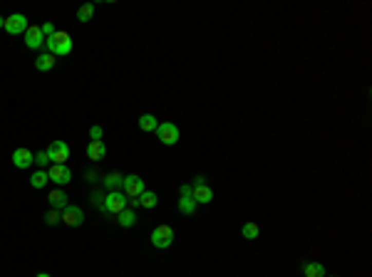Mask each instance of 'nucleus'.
Wrapping results in <instances>:
<instances>
[{"label": "nucleus", "instance_id": "nucleus-1", "mask_svg": "<svg viewBox=\"0 0 372 277\" xmlns=\"http://www.w3.org/2000/svg\"><path fill=\"white\" fill-rule=\"evenodd\" d=\"M45 47H47V52L55 57H65L72 52V37L67 32H55L52 37H47L45 40Z\"/></svg>", "mask_w": 372, "mask_h": 277}, {"label": "nucleus", "instance_id": "nucleus-2", "mask_svg": "<svg viewBox=\"0 0 372 277\" xmlns=\"http://www.w3.org/2000/svg\"><path fill=\"white\" fill-rule=\"evenodd\" d=\"M124 208H127V195L119 193V191H112L109 195H104L100 210L102 213H109V215H119Z\"/></svg>", "mask_w": 372, "mask_h": 277}, {"label": "nucleus", "instance_id": "nucleus-3", "mask_svg": "<svg viewBox=\"0 0 372 277\" xmlns=\"http://www.w3.org/2000/svg\"><path fill=\"white\" fill-rule=\"evenodd\" d=\"M154 134L159 136V141H161L164 146H174V144L179 141V126L172 124V122H164V124L157 126Z\"/></svg>", "mask_w": 372, "mask_h": 277}, {"label": "nucleus", "instance_id": "nucleus-4", "mask_svg": "<svg viewBox=\"0 0 372 277\" xmlns=\"http://www.w3.org/2000/svg\"><path fill=\"white\" fill-rule=\"evenodd\" d=\"M172 243H174V230L169 225H159V228L152 230V245H154V248L164 250V248H169Z\"/></svg>", "mask_w": 372, "mask_h": 277}, {"label": "nucleus", "instance_id": "nucleus-5", "mask_svg": "<svg viewBox=\"0 0 372 277\" xmlns=\"http://www.w3.org/2000/svg\"><path fill=\"white\" fill-rule=\"evenodd\" d=\"M30 25H28V17L25 15H20V13H15V15H10V17H5V32L8 35H25V30H28Z\"/></svg>", "mask_w": 372, "mask_h": 277}, {"label": "nucleus", "instance_id": "nucleus-6", "mask_svg": "<svg viewBox=\"0 0 372 277\" xmlns=\"http://www.w3.org/2000/svg\"><path fill=\"white\" fill-rule=\"evenodd\" d=\"M146 188H144V181L139 176H124V183H122V193L127 198H139Z\"/></svg>", "mask_w": 372, "mask_h": 277}, {"label": "nucleus", "instance_id": "nucleus-7", "mask_svg": "<svg viewBox=\"0 0 372 277\" xmlns=\"http://www.w3.org/2000/svg\"><path fill=\"white\" fill-rule=\"evenodd\" d=\"M47 156H50L52 164H65L70 159V146L65 141H52L50 149H47Z\"/></svg>", "mask_w": 372, "mask_h": 277}, {"label": "nucleus", "instance_id": "nucleus-8", "mask_svg": "<svg viewBox=\"0 0 372 277\" xmlns=\"http://www.w3.org/2000/svg\"><path fill=\"white\" fill-rule=\"evenodd\" d=\"M60 215H62V223H65V225H72V228H77V225L85 223V213H82L80 206H67Z\"/></svg>", "mask_w": 372, "mask_h": 277}, {"label": "nucleus", "instance_id": "nucleus-9", "mask_svg": "<svg viewBox=\"0 0 372 277\" xmlns=\"http://www.w3.org/2000/svg\"><path fill=\"white\" fill-rule=\"evenodd\" d=\"M47 176H50L52 183H58V186H67L72 181V171L65 166V164H55V166L47 171Z\"/></svg>", "mask_w": 372, "mask_h": 277}, {"label": "nucleus", "instance_id": "nucleus-10", "mask_svg": "<svg viewBox=\"0 0 372 277\" xmlns=\"http://www.w3.org/2000/svg\"><path fill=\"white\" fill-rule=\"evenodd\" d=\"M25 45H28L30 50H40V47H45V35L38 25H30V28L25 30Z\"/></svg>", "mask_w": 372, "mask_h": 277}, {"label": "nucleus", "instance_id": "nucleus-11", "mask_svg": "<svg viewBox=\"0 0 372 277\" xmlns=\"http://www.w3.org/2000/svg\"><path fill=\"white\" fill-rule=\"evenodd\" d=\"M35 159V153H30V149H15L13 151V164L15 168H28Z\"/></svg>", "mask_w": 372, "mask_h": 277}, {"label": "nucleus", "instance_id": "nucleus-12", "mask_svg": "<svg viewBox=\"0 0 372 277\" xmlns=\"http://www.w3.org/2000/svg\"><path fill=\"white\" fill-rule=\"evenodd\" d=\"M191 198L196 201V206H199V203H211V201H214V191H211L209 186H194Z\"/></svg>", "mask_w": 372, "mask_h": 277}, {"label": "nucleus", "instance_id": "nucleus-13", "mask_svg": "<svg viewBox=\"0 0 372 277\" xmlns=\"http://www.w3.org/2000/svg\"><path fill=\"white\" fill-rule=\"evenodd\" d=\"M87 156H89L92 161H102V159L107 156L104 144H102V141H89V146H87Z\"/></svg>", "mask_w": 372, "mask_h": 277}, {"label": "nucleus", "instance_id": "nucleus-14", "mask_svg": "<svg viewBox=\"0 0 372 277\" xmlns=\"http://www.w3.org/2000/svg\"><path fill=\"white\" fill-rule=\"evenodd\" d=\"M55 60H58L55 55H50V52H43V55L35 60V67H38V72H50V69L55 67Z\"/></svg>", "mask_w": 372, "mask_h": 277}, {"label": "nucleus", "instance_id": "nucleus-15", "mask_svg": "<svg viewBox=\"0 0 372 277\" xmlns=\"http://www.w3.org/2000/svg\"><path fill=\"white\" fill-rule=\"evenodd\" d=\"M47 198H50V206L55 208V210H65V208L70 206V203H67V195L62 193L60 188H58V191H52V193L47 195Z\"/></svg>", "mask_w": 372, "mask_h": 277}, {"label": "nucleus", "instance_id": "nucleus-16", "mask_svg": "<svg viewBox=\"0 0 372 277\" xmlns=\"http://www.w3.org/2000/svg\"><path fill=\"white\" fill-rule=\"evenodd\" d=\"M303 277H325V267L320 263H305L303 265Z\"/></svg>", "mask_w": 372, "mask_h": 277}, {"label": "nucleus", "instance_id": "nucleus-17", "mask_svg": "<svg viewBox=\"0 0 372 277\" xmlns=\"http://www.w3.org/2000/svg\"><path fill=\"white\" fill-rule=\"evenodd\" d=\"M117 221H119V225H122V228H132V225L137 223V215H134V210H132V208H124V210L117 215Z\"/></svg>", "mask_w": 372, "mask_h": 277}, {"label": "nucleus", "instance_id": "nucleus-18", "mask_svg": "<svg viewBox=\"0 0 372 277\" xmlns=\"http://www.w3.org/2000/svg\"><path fill=\"white\" fill-rule=\"evenodd\" d=\"M157 203H159V198H157V193H152V191H144V193L139 195V206L146 208V210L157 208Z\"/></svg>", "mask_w": 372, "mask_h": 277}, {"label": "nucleus", "instance_id": "nucleus-19", "mask_svg": "<svg viewBox=\"0 0 372 277\" xmlns=\"http://www.w3.org/2000/svg\"><path fill=\"white\" fill-rule=\"evenodd\" d=\"M47 181H50L47 171H43V168H40L38 173H32V176H30V186H32V188H45V186H47Z\"/></svg>", "mask_w": 372, "mask_h": 277}, {"label": "nucleus", "instance_id": "nucleus-20", "mask_svg": "<svg viewBox=\"0 0 372 277\" xmlns=\"http://www.w3.org/2000/svg\"><path fill=\"white\" fill-rule=\"evenodd\" d=\"M157 116H152V114H144V116H139V129L142 131H157Z\"/></svg>", "mask_w": 372, "mask_h": 277}, {"label": "nucleus", "instance_id": "nucleus-21", "mask_svg": "<svg viewBox=\"0 0 372 277\" xmlns=\"http://www.w3.org/2000/svg\"><path fill=\"white\" fill-rule=\"evenodd\" d=\"M122 183H124V176H122V173H107V176H104V186L112 188V191L122 188Z\"/></svg>", "mask_w": 372, "mask_h": 277}, {"label": "nucleus", "instance_id": "nucleus-22", "mask_svg": "<svg viewBox=\"0 0 372 277\" xmlns=\"http://www.w3.org/2000/svg\"><path fill=\"white\" fill-rule=\"evenodd\" d=\"M179 210L184 215H194L196 213V201L194 198H179Z\"/></svg>", "mask_w": 372, "mask_h": 277}, {"label": "nucleus", "instance_id": "nucleus-23", "mask_svg": "<svg viewBox=\"0 0 372 277\" xmlns=\"http://www.w3.org/2000/svg\"><path fill=\"white\" fill-rule=\"evenodd\" d=\"M92 15H95V5H92V3H87V5H82V8L77 10V20H80V23H89V20H92Z\"/></svg>", "mask_w": 372, "mask_h": 277}, {"label": "nucleus", "instance_id": "nucleus-24", "mask_svg": "<svg viewBox=\"0 0 372 277\" xmlns=\"http://www.w3.org/2000/svg\"><path fill=\"white\" fill-rule=\"evenodd\" d=\"M241 235L246 240H256L258 238V223H246L244 228H241Z\"/></svg>", "mask_w": 372, "mask_h": 277}, {"label": "nucleus", "instance_id": "nucleus-25", "mask_svg": "<svg viewBox=\"0 0 372 277\" xmlns=\"http://www.w3.org/2000/svg\"><path fill=\"white\" fill-rule=\"evenodd\" d=\"M32 164H38V166L43 168V166H47L50 164V156H47V151H38L35 153V159H32Z\"/></svg>", "mask_w": 372, "mask_h": 277}, {"label": "nucleus", "instance_id": "nucleus-26", "mask_svg": "<svg viewBox=\"0 0 372 277\" xmlns=\"http://www.w3.org/2000/svg\"><path fill=\"white\" fill-rule=\"evenodd\" d=\"M45 221L50 223V225H55V223L62 221V215H60V210H55V208H52V210H50V213L45 215Z\"/></svg>", "mask_w": 372, "mask_h": 277}, {"label": "nucleus", "instance_id": "nucleus-27", "mask_svg": "<svg viewBox=\"0 0 372 277\" xmlns=\"http://www.w3.org/2000/svg\"><path fill=\"white\" fill-rule=\"evenodd\" d=\"M43 35H45V40H47V37H52V35H55V32H58V28H55V25H52V23H45L43 28Z\"/></svg>", "mask_w": 372, "mask_h": 277}, {"label": "nucleus", "instance_id": "nucleus-28", "mask_svg": "<svg viewBox=\"0 0 372 277\" xmlns=\"http://www.w3.org/2000/svg\"><path fill=\"white\" fill-rule=\"evenodd\" d=\"M89 136H92V141H102V126H92Z\"/></svg>", "mask_w": 372, "mask_h": 277}, {"label": "nucleus", "instance_id": "nucleus-29", "mask_svg": "<svg viewBox=\"0 0 372 277\" xmlns=\"http://www.w3.org/2000/svg\"><path fill=\"white\" fill-rule=\"evenodd\" d=\"M191 191L194 186H181V198H191Z\"/></svg>", "mask_w": 372, "mask_h": 277}, {"label": "nucleus", "instance_id": "nucleus-30", "mask_svg": "<svg viewBox=\"0 0 372 277\" xmlns=\"http://www.w3.org/2000/svg\"><path fill=\"white\" fill-rule=\"evenodd\" d=\"M102 201H104V195H100V193H92V203L97 208H102Z\"/></svg>", "mask_w": 372, "mask_h": 277}, {"label": "nucleus", "instance_id": "nucleus-31", "mask_svg": "<svg viewBox=\"0 0 372 277\" xmlns=\"http://www.w3.org/2000/svg\"><path fill=\"white\" fill-rule=\"evenodd\" d=\"M194 186H206V179H203V176H196V179H194Z\"/></svg>", "mask_w": 372, "mask_h": 277}, {"label": "nucleus", "instance_id": "nucleus-32", "mask_svg": "<svg viewBox=\"0 0 372 277\" xmlns=\"http://www.w3.org/2000/svg\"><path fill=\"white\" fill-rule=\"evenodd\" d=\"M0 28H5V17H0Z\"/></svg>", "mask_w": 372, "mask_h": 277}, {"label": "nucleus", "instance_id": "nucleus-33", "mask_svg": "<svg viewBox=\"0 0 372 277\" xmlns=\"http://www.w3.org/2000/svg\"><path fill=\"white\" fill-rule=\"evenodd\" d=\"M38 277H50V275H45V272H40V275H38Z\"/></svg>", "mask_w": 372, "mask_h": 277}]
</instances>
